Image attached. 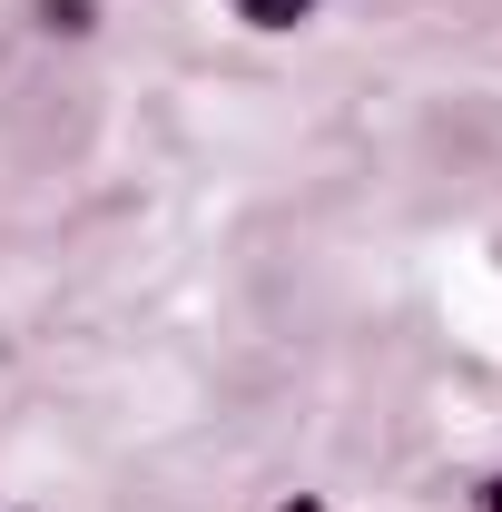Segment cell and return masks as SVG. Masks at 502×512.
<instances>
[{"mask_svg": "<svg viewBox=\"0 0 502 512\" xmlns=\"http://www.w3.org/2000/svg\"><path fill=\"white\" fill-rule=\"evenodd\" d=\"M237 20L247 30H296V20H315V0H237Z\"/></svg>", "mask_w": 502, "mask_h": 512, "instance_id": "6da1fadb", "label": "cell"}, {"mask_svg": "<svg viewBox=\"0 0 502 512\" xmlns=\"http://www.w3.org/2000/svg\"><path fill=\"white\" fill-rule=\"evenodd\" d=\"M40 20H50V30H69V40H79V30L99 20V0H40Z\"/></svg>", "mask_w": 502, "mask_h": 512, "instance_id": "7a4b0ae2", "label": "cell"}, {"mask_svg": "<svg viewBox=\"0 0 502 512\" xmlns=\"http://www.w3.org/2000/svg\"><path fill=\"white\" fill-rule=\"evenodd\" d=\"M483 512H502V473H493V483H483Z\"/></svg>", "mask_w": 502, "mask_h": 512, "instance_id": "3957f363", "label": "cell"}]
</instances>
